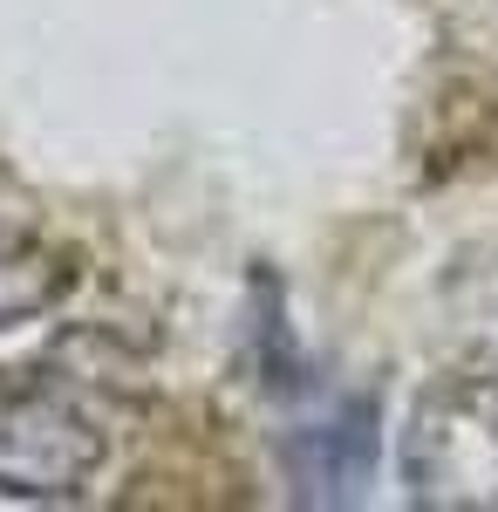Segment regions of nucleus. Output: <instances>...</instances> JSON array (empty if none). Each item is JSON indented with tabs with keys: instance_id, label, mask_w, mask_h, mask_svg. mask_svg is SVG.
Returning <instances> with one entry per match:
<instances>
[{
	"instance_id": "nucleus-1",
	"label": "nucleus",
	"mask_w": 498,
	"mask_h": 512,
	"mask_svg": "<svg viewBox=\"0 0 498 512\" xmlns=\"http://www.w3.org/2000/svg\"><path fill=\"white\" fill-rule=\"evenodd\" d=\"M403 492L423 512H498V369H451L417 396Z\"/></svg>"
},
{
	"instance_id": "nucleus-2",
	"label": "nucleus",
	"mask_w": 498,
	"mask_h": 512,
	"mask_svg": "<svg viewBox=\"0 0 498 512\" xmlns=\"http://www.w3.org/2000/svg\"><path fill=\"white\" fill-rule=\"evenodd\" d=\"M103 431L76 396L55 383L0 376V499L28 506H62L82 499L89 478L103 472Z\"/></svg>"
},
{
	"instance_id": "nucleus-3",
	"label": "nucleus",
	"mask_w": 498,
	"mask_h": 512,
	"mask_svg": "<svg viewBox=\"0 0 498 512\" xmlns=\"http://www.w3.org/2000/svg\"><path fill=\"white\" fill-rule=\"evenodd\" d=\"M280 458H287V478L307 506H348L376 472V410L348 403L328 424H301L280 444Z\"/></svg>"
},
{
	"instance_id": "nucleus-4",
	"label": "nucleus",
	"mask_w": 498,
	"mask_h": 512,
	"mask_svg": "<svg viewBox=\"0 0 498 512\" xmlns=\"http://www.w3.org/2000/svg\"><path fill=\"white\" fill-rule=\"evenodd\" d=\"M69 287V267L55 260V246L0 219V328H28L41 321Z\"/></svg>"
}]
</instances>
